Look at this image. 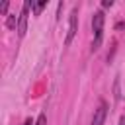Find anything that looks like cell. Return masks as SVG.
I'll return each mask as SVG.
<instances>
[{"mask_svg":"<svg viewBox=\"0 0 125 125\" xmlns=\"http://www.w3.org/2000/svg\"><path fill=\"white\" fill-rule=\"evenodd\" d=\"M104 21H105V16L102 10H98L92 18V29H94V43H92V51H98L100 45H102V39H104Z\"/></svg>","mask_w":125,"mask_h":125,"instance_id":"6da1fadb","label":"cell"},{"mask_svg":"<svg viewBox=\"0 0 125 125\" xmlns=\"http://www.w3.org/2000/svg\"><path fill=\"white\" fill-rule=\"evenodd\" d=\"M29 10H31V2H23L20 18H18V35L23 37L27 31V20H29Z\"/></svg>","mask_w":125,"mask_h":125,"instance_id":"7a4b0ae2","label":"cell"},{"mask_svg":"<svg viewBox=\"0 0 125 125\" xmlns=\"http://www.w3.org/2000/svg\"><path fill=\"white\" fill-rule=\"evenodd\" d=\"M76 31H78V8H74V10L70 12V21H68V33H66V39H64V43H66V45H70V43H72V39H74Z\"/></svg>","mask_w":125,"mask_h":125,"instance_id":"3957f363","label":"cell"},{"mask_svg":"<svg viewBox=\"0 0 125 125\" xmlns=\"http://www.w3.org/2000/svg\"><path fill=\"white\" fill-rule=\"evenodd\" d=\"M105 117H107V104L102 100V102H100V105H98V109L94 111V117H92V125H104Z\"/></svg>","mask_w":125,"mask_h":125,"instance_id":"277c9868","label":"cell"},{"mask_svg":"<svg viewBox=\"0 0 125 125\" xmlns=\"http://www.w3.org/2000/svg\"><path fill=\"white\" fill-rule=\"evenodd\" d=\"M45 6H47V2H37V4H33V2H31V8H33V12H35V14H39Z\"/></svg>","mask_w":125,"mask_h":125,"instance_id":"5b68a950","label":"cell"},{"mask_svg":"<svg viewBox=\"0 0 125 125\" xmlns=\"http://www.w3.org/2000/svg\"><path fill=\"white\" fill-rule=\"evenodd\" d=\"M35 125H47V115H45V113H39V117H37Z\"/></svg>","mask_w":125,"mask_h":125,"instance_id":"8992f818","label":"cell"},{"mask_svg":"<svg viewBox=\"0 0 125 125\" xmlns=\"http://www.w3.org/2000/svg\"><path fill=\"white\" fill-rule=\"evenodd\" d=\"M102 6H104V8H111V6H113V2H111V0H104V2H102Z\"/></svg>","mask_w":125,"mask_h":125,"instance_id":"52a82bcc","label":"cell"},{"mask_svg":"<svg viewBox=\"0 0 125 125\" xmlns=\"http://www.w3.org/2000/svg\"><path fill=\"white\" fill-rule=\"evenodd\" d=\"M6 10H8V2H2V6H0V12H2V14H6Z\"/></svg>","mask_w":125,"mask_h":125,"instance_id":"ba28073f","label":"cell"},{"mask_svg":"<svg viewBox=\"0 0 125 125\" xmlns=\"http://www.w3.org/2000/svg\"><path fill=\"white\" fill-rule=\"evenodd\" d=\"M119 125H125V115H123V117L119 119Z\"/></svg>","mask_w":125,"mask_h":125,"instance_id":"9c48e42d","label":"cell"}]
</instances>
